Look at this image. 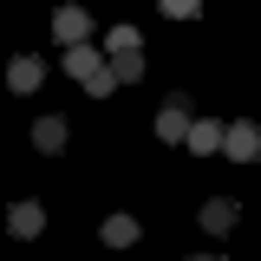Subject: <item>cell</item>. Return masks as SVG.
<instances>
[{
    "mask_svg": "<svg viewBox=\"0 0 261 261\" xmlns=\"http://www.w3.org/2000/svg\"><path fill=\"white\" fill-rule=\"evenodd\" d=\"M39 79H46V65L33 59V53H20V59H7V85H13V92H39Z\"/></svg>",
    "mask_w": 261,
    "mask_h": 261,
    "instance_id": "obj_8",
    "label": "cell"
},
{
    "mask_svg": "<svg viewBox=\"0 0 261 261\" xmlns=\"http://www.w3.org/2000/svg\"><path fill=\"white\" fill-rule=\"evenodd\" d=\"M235 222H242V202H228V196L202 202V235H235Z\"/></svg>",
    "mask_w": 261,
    "mask_h": 261,
    "instance_id": "obj_6",
    "label": "cell"
},
{
    "mask_svg": "<svg viewBox=\"0 0 261 261\" xmlns=\"http://www.w3.org/2000/svg\"><path fill=\"white\" fill-rule=\"evenodd\" d=\"M137 235H144L137 216H105V228H98V242H105V248H130Z\"/></svg>",
    "mask_w": 261,
    "mask_h": 261,
    "instance_id": "obj_9",
    "label": "cell"
},
{
    "mask_svg": "<svg viewBox=\"0 0 261 261\" xmlns=\"http://www.w3.org/2000/svg\"><path fill=\"white\" fill-rule=\"evenodd\" d=\"M222 157H235V163H255V157H261V124L235 118V124H228V144H222Z\"/></svg>",
    "mask_w": 261,
    "mask_h": 261,
    "instance_id": "obj_4",
    "label": "cell"
},
{
    "mask_svg": "<svg viewBox=\"0 0 261 261\" xmlns=\"http://www.w3.org/2000/svg\"><path fill=\"white\" fill-rule=\"evenodd\" d=\"M222 144H228V124H216V118H196L190 137H183V150H190V157H216Z\"/></svg>",
    "mask_w": 261,
    "mask_h": 261,
    "instance_id": "obj_3",
    "label": "cell"
},
{
    "mask_svg": "<svg viewBox=\"0 0 261 261\" xmlns=\"http://www.w3.org/2000/svg\"><path fill=\"white\" fill-rule=\"evenodd\" d=\"M111 72H118V85H137V79H144V46H130V53H111Z\"/></svg>",
    "mask_w": 261,
    "mask_h": 261,
    "instance_id": "obj_11",
    "label": "cell"
},
{
    "mask_svg": "<svg viewBox=\"0 0 261 261\" xmlns=\"http://www.w3.org/2000/svg\"><path fill=\"white\" fill-rule=\"evenodd\" d=\"M39 228H46V209H39V202H13V209H7V235H20V242H33V235H39Z\"/></svg>",
    "mask_w": 261,
    "mask_h": 261,
    "instance_id": "obj_7",
    "label": "cell"
},
{
    "mask_svg": "<svg viewBox=\"0 0 261 261\" xmlns=\"http://www.w3.org/2000/svg\"><path fill=\"white\" fill-rule=\"evenodd\" d=\"M65 130H72L65 118H39V124H33V150H46V157H59V150H65Z\"/></svg>",
    "mask_w": 261,
    "mask_h": 261,
    "instance_id": "obj_10",
    "label": "cell"
},
{
    "mask_svg": "<svg viewBox=\"0 0 261 261\" xmlns=\"http://www.w3.org/2000/svg\"><path fill=\"white\" fill-rule=\"evenodd\" d=\"M53 39H59V46H85V39H92V13L72 7V0L53 7Z\"/></svg>",
    "mask_w": 261,
    "mask_h": 261,
    "instance_id": "obj_2",
    "label": "cell"
},
{
    "mask_svg": "<svg viewBox=\"0 0 261 261\" xmlns=\"http://www.w3.org/2000/svg\"><path fill=\"white\" fill-rule=\"evenodd\" d=\"M65 79H79L92 98H111L118 92V72H111V53H98L92 39L85 46H65Z\"/></svg>",
    "mask_w": 261,
    "mask_h": 261,
    "instance_id": "obj_1",
    "label": "cell"
},
{
    "mask_svg": "<svg viewBox=\"0 0 261 261\" xmlns=\"http://www.w3.org/2000/svg\"><path fill=\"white\" fill-rule=\"evenodd\" d=\"M163 20H202V0H157Z\"/></svg>",
    "mask_w": 261,
    "mask_h": 261,
    "instance_id": "obj_12",
    "label": "cell"
},
{
    "mask_svg": "<svg viewBox=\"0 0 261 261\" xmlns=\"http://www.w3.org/2000/svg\"><path fill=\"white\" fill-rule=\"evenodd\" d=\"M190 261H222V255H190Z\"/></svg>",
    "mask_w": 261,
    "mask_h": 261,
    "instance_id": "obj_14",
    "label": "cell"
},
{
    "mask_svg": "<svg viewBox=\"0 0 261 261\" xmlns=\"http://www.w3.org/2000/svg\"><path fill=\"white\" fill-rule=\"evenodd\" d=\"M190 124H196V111L183 105V98H170V105L157 111V137H163V144H183V137H190Z\"/></svg>",
    "mask_w": 261,
    "mask_h": 261,
    "instance_id": "obj_5",
    "label": "cell"
},
{
    "mask_svg": "<svg viewBox=\"0 0 261 261\" xmlns=\"http://www.w3.org/2000/svg\"><path fill=\"white\" fill-rule=\"evenodd\" d=\"M130 46H137V27H111L105 33V53H130Z\"/></svg>",
    "mask_w": 261,
    "mask_h": 261,
    "instance_id": "obj_13",
    "label": "cell"
}]
</instances>
